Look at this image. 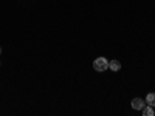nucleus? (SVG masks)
Segmentation results:
<instances>
[{
	"label": "nucleus",
	"mask_w": 155,
	"mask_h": 116,
	"mask_svg": "<svg viewBox=\"0 0 155 116\" xmlns=\"http://www.w3.org/2000/svg\"><path fill=\"white\" fill-rule=\"evenodd\" d=\"M93 68H95L96 71H106V70L109 68V62H107V59H106V57H98V59H95V62H93Z\"/></svg>",
	"instance_id": "f257e3e1"
},
{
	"label": "nucleus",
	"mask_w": 155,
	"mask_h": 116,
	"mask_svg": "<svg viewBox=\"0 0 155 116\" xmlns=\"http://www.w3.org/2000/svg\"><path fill=\"white\" fill-rule=\"evenodd\" d=\"M144 107H146V102L141 99V98H135L132 101V108L134 110H143Z\"/></svg>",
	"instance_id": "f03ea898"
},
{
	"label": "nucleus",
	"mask_w": 155,
	"mask_h": 116,
	"mask_svg": "<svg viewBox=\"0 0 155 116\" xmlns=\"http://www.w3.org/2000/svg\"><path fill=\"white\" fill-rule=\"evenodd\" d=\"M109 68H110L112 71H118V70L121 68L120 60H110V62H109Z\"/></svg>",
	"instance_id": "7ed1b4c3"
},
{
	"label": "nucleus",
	"mask_w": 155,
	"mask_h": 116,
	"mask_svg": "<svg viewBox=\"0 0 155 116\" xmlns=\"http://www.w3.org/2000/svg\"><path fill=\"white\" fill-rule=\"evenodd\" d=\"M146 104L150 107H155V93H149L146 96Z\"/></svg>",
	"instance_id": "20e7f679"
},
{
	"label": "nucleus",
	"mask_w": 155,
	"mask_h": 116,
	"mask_svg": "<svg viewBox=\"0 0 155 116\" xmlns=\"http://www.w3.org/2000/svg\"><path fill=\"white\" fill-rule=\"evenodd\" d=\"M143 114L144 116H153V107H150V105L144 107L143 108Z\"/></svg>",
	"instance_id": "39448f33"
},
{
	"label": "nucleus",
	"mask_w": 155,
	"mask_h": 116,
	"mask_svg": "<svg viewBox=\"0 0 155 116\" xmlns=\"http://www.w3.org/2000/svg\"><path fill=\"white\" fill-rule=\"evenodd\" d=\"M0 54H2V47H0Z\"/></svg>",
	"instance_id": "423d86ee"
}]
</instances>
